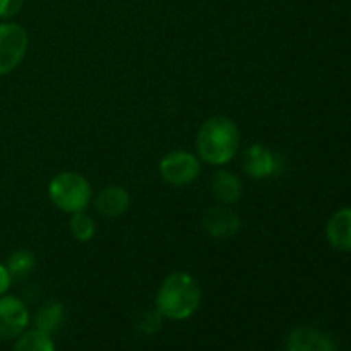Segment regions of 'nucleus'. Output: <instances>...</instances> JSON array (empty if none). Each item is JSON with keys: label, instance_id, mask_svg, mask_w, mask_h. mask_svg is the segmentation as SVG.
Instances as JSON below:
<instances>
[{"label": "nucleus", "instance_id": "obj_1", "mask_svg": "<svg viewBox=\"0 0 351 351\" xmlns=\"http://www.w3.org/2000/svg\"><path fill=\"white\" fill-rule=\"evenodd\" d=\"M202 302L201 285L192 274L177 271L163 280L156 291L154 308L163 319L185 321L199 311Z\"/></svg>", "mask_w": 351, "mask_h": 351}, {"label": "nucleus", "instance_id": "obj_2", "mask_svg": "<svg viewBox=\"0 0 351 351\" xmlns=\"http://www.w3.org/2000/svg\"><path fill=\"white\" fill-rule=\"evenodd\" d=\"M199 160L208 165L223 167L239 153L240 130L230 117L216 115L206 120L195 139Z\"/></svg>", "mask_w": 351, "mask_h": 351}, {"label": "nucleus", "instance_id": "obj_3", "mask_svg": "<svg viewBox=\"0 0 351 351\" xmlns=\"http://www.w3.org/2000/svg\"><path fill=\"white\" fill-rule=\"evenodd\" d=\"M48 197L55 208L74 215L84 211L91 202V185L77 171H62L48 184Z\"/></svg>", "mask_w": 351, "mask_h": 351}, {"label": "nucleus", "instance_id": "obj_4", "mask_svg": "<svg viewBox=\"0 0 351 351\" xmlns=\"http://www.w3.org/2000/svg\"><path fill=\"white\" fill-rule=\"evenodd\" d=\"M29 47V34L14 21H0V77L21 65Z\"/></svg>", "mask_w": 351, "mask_h": 351}, {"label": "nucleus", "instance_id": "obj_5", "mask_svg": "<svg viewBox=\"0 0 351 351\" xmlns=\"http://www.w3.org/2000/svg\"><path fill=\"white\" fill-rule=\"evenodd\" d=\"M201 173V160L189 151H171L160 161V175L175 187L192 184Z\"/></svg>", "mask_w": 351, "mask_h": 351}, {"label": "nucleus", "instance_id": "obj_6", "mask_svg": "<svg viewBox=\"0 0 351 351\" xmlns=\"http://www.w3.org/2000/svg\"><path fill=\"white\" fill-rule=\"evenodd\" d=\"M31 322L29 311L21 298L14 295L0 297V341L16 339Z\"/></svg>", "mask_w": 351, "mask_h": 351}, {"label": "nucleus", "instance_id": "obj_7", "mask_svg": "<svg viewBox=\"0 0 351 351\" xmlns=\"http://www.w3.org/2000/svg\"><path fill=\"white\" fill-rule=\"evenodd\" d=\"M281 154L273 153L263 144H252L243 151L242 168L249 177L263 180V178L280 175L285 168Z\"/></svg>", "mask_w": 351, "mask_h": 351}, {"label": "nucleus", "instance_id": "obj_8", "mask_svg": "<svg viewBox=\"0 0 351 351\" xmlns=\"http://www.w3.org/2000/svg\"><path fill=\"white\" fill-rule=\"evenodd\" d=\"M202 228L213 239H230L240 232L242 219L230 206H213L202 215Z\"/></svg>", "mask_w": 351, "mask_h": 351}, {"label": "nucleus", "instance_id": "obj_9", "mask_svg": "<svg viewBox=\"0 0 351 351\" xmlns=\"http://www.w3.org/2000/svg\"><path fill=\"white\" fill-rule=\"evenodd\" d=\"M288 351H336V343L328 332L312 326H298L288 335Z\"/></svg>", "mask_w": 351, "mask_h": 351}, {"label": "nucleus", "instance_id": "obj_10", "mask_svg": "<svg viewBox=\"0 0 351 351\" xmlns=\"http://www.w3.org/2000/svg\"><path fill=\"white\" fill-rule=\"evenodd\" d=\"M130 206V194L125 187L108 185L95 199V209L99 216L108 219L120 218L125 215Z\"/></svg>", "mask_w": 351, "mask_h": 351}, {"label": "nucleus", "instance_id": "obj_11", "mask_svg": "<svg viewBox=\"0 0 351 351\" xmlns=\"http://www.w3.org/2000/svg\"><path fill=\"white\" fill-rule=\"evenodd\" d=\"M211 194L219 204H235L242 197V182L233 171L219 170L216 171L209 182Z\"/></svg>", "mask_w": 351, "mask_h": 351}, {"label": "nucleus", "instance_id": "obj_12", "mask_svg": "<svg viewBox=\"0 0 351 351\" xmlns=\"http://www.w3.org/2000/svg\"><path fill=\"white\" fill-rule=\"evenodd\" d=\"M326 237L335 249L351 252V208L338 209L326 225Z\"/></svg>", "mask_w": 351, "mask_h": 351}, {"label": "nucleus", "instance_id": "obj_13", "mask_svg": "<svg viewBox=\"0 0 351 351\" xmlns=\"http://www.w3.org/2000/svg\"><path fill=\"white\" fill-rule=\"evenodd\" d=\"M33 321V326L40 331L51 332L57 331L65 321V308L60 302L57 300H50V302H45L40 308L36 311L34 317L31 319Z\"/></svg>", "mask_w": 351, "mask_h": 351}, {"label": "nucleus", "instance_id": "obj_14", "mask_svg": "<svg viewBox=\"0 0 351 351\" xmlns=\"http://www.w3.org/2000/svg\"><path fill=\"white\" fill-rule=\"evenodd\" d=\"M12 351H55V343L51 335L33 328L17 336Z\"/></svg>", "mask_w": 351, "mask_h": 351}, {"label": "nucleus", "instance_id": "obj_15", "mask_svg": "<svg viewBox=\"0 0 351 351\" xmlns=\"http://www.w3.org/2000/svg\"><path fill=\"white\" fill-rule=\"evenodd\" d=\"M7 271H9L10 278L14 280H24L27 278L29 274H33L34 267H36L38 259L34 256V252L27 249H19V250H14L9 257H7L5 263Z\"/></svg>", "mask_w": 351, "mask_h": 351}, {"label": "nucleus", "instance_id": "obj_16", "mask_svg": "<svg viewBox=\"0 0 351 351\" xmlns=\"http://www.w3.org/2000/svg\"><path fill=\"white\" fill-rule=\"evenodd\" d=\"M69 228H71L72 237H74L77 242H89L96 233V223L91 216L86 215L84 211H81L72 215Z\"/></svg>", "mask_w": 351, "mask_h": 351}, {"label": "nucleus", "instance_id": "obj_17", "mask_svg": "<svg viewBox=\"0 0 351 351\" xmlns=\"http://www.w3.org/2000/svg\"><path fill=\"white\" fill-rule=\"evenodd\" d=\"M161 319L163 317H161V314L156 311V308H153V311H146L137 317L136 328L139 329L141 332L153 335V332H156L158 329H160Z\"/></svg>", "mask_w": 351, "mask_h": 351}, {"label": "nucleus", "instance_id": "obj_18", "mask_svg": "<svg viewBox=\"0 0 351 351\" xmlns=\"http://www.w3.org/2000/svg\"><path fill=\"white\" fill-rule=\"evenodd\" d=\"M26 0H0V21H10L21 12Z\"/></svg>", "mask_w": 351, "mask_h": 351}, {"label": "nucleus", "instance_id": "obj_19", "mask_svg": "<svg viewBox=\"0 0 351 351\" xmlns=\"http://www.w3.org/2000/svg\"><path fill=\"white\" fill-rule=\"evenodd\" d=\"M10 283H12V278H10L9 271H7L5 264L0 263V297L9 291Z\"/></svg>", "mask_w": 351, "mask_h": 351}]
</instances>
